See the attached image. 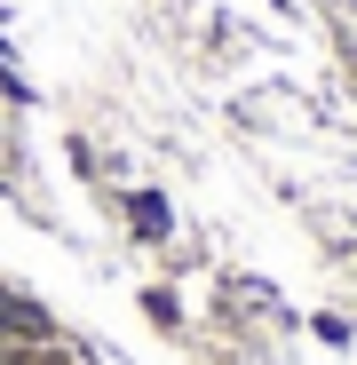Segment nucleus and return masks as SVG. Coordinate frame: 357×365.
<instances>
[{
  "label": "nucleus",
  "mask_w": 357,
  "mask_h": 365,
  "mask_svg": "<svg viewBox=\"0 0 357 365\" xmlns=\"http://www.w3.org/2000/svg\"><path fill=\"white\" fill-rule=\"evenodd\" d=\"M135 230H143V238H159V230H167V207H159V199H151V191H143V199H135Z\"/></svg>",
  "instance_id": "obj_1"
}]
</instances>
